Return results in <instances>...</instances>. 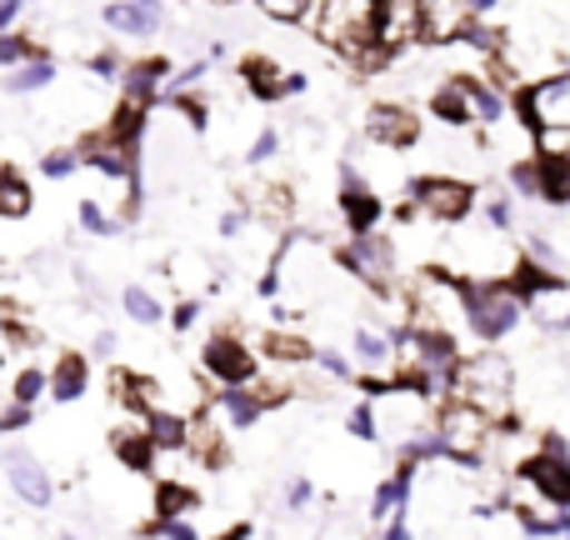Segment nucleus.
Wrapping results in <instances>:
<instances>
[{
  "mask_svg": "<svg viewBox=\"0 0 570 540\" xmlns=\"http://www.w3.org/2000/svg\"><path fill=\"white\" fill-rule=\"evenodd\" d=\"M146 435L156 451H186V435H190V421L180 411H166V405H156V411H146Z\"/></svg>",
  "mask_w": 570,
  "mask_h": 540,
  "instance_id": "24",
  "label": "nucleus"
},
{
  "mask_svg": "<svg viewBox=\"0 0 570 540\" xmlns=\"http://www.w3.org/2000/svg\"><path fill=\"white\" fill-rule=\"evenodd\" d=\"M6 475H10V491H16L26 505H36V511H46L50 495H56L46 465L30 461V455H6Z\"/></svg>",
  "mask_w": 570,
  "mask_h": 540,
  "instance_id": "20",
  "label": "nucleus"
},
{
  "mask_svg": "<svg viewBox=\"0 0 570 540\" xmlns=\"http://www.w3.org/2000/svg\"><path fill=\"white\" fill-rule=\"evenodd\" d=\"M375 10H381V0H315L321 40L345 50V56L381 60V46H375Z\"/></svg>",
  "mask_w": 570,
  "mask_h": 540,
  "instance_id": "5",
  "label": "nucleus"
},
{
  "mask_svg": "<svg viewBox=\"0 0 570 540\" xmlns=\"http://www.w3.org/2000/svg\"><path fill=\"white\" fill-rule=\"evenodd\" d=\"M276 150H281V136H276V130H261V136H256V140H250L246 160H250V166H266V160H271V156H276Z\"/></svg>",
  "mask_w": 570,
  "mask_h": 540,
  "instance_id": "40",
  "label": "nucleus"
},
{
  "mask_svg": "<svg viewBox=\"0 0 570 540\" xmlns=\"http://www.w3.org/2000/svg\"><path fill=\"white\" fill-rule=\"evenodd\" d=\"M140 536H156V540H196L200 531L186 521V516H156V521L140 526Z\"/></svg>",
  "mask_w": 570,
  "mask_h": 540,
  "instance_id": "32",
  "label": "nucleus"
},
{
  "mask_svg": "<svg viewBox=\"0 0 570 540\" xmlns=\"http://www.w3.org/2000/svg\"><path fill=\"white\" fill-rule=\"evenodd\" d=\"M345 425H351V435H355V441L375 445V421H371V405H355V411H351V421H345Z\"/></svg>",
  "mask_w": 570,
  "mask_h": 540,
  "instance_id": "41",
  "label": "nucleus"
},
{
  "mask_svg": "<svg viewBox=\"0 0 570 540\" xmlns=\"http://www.w3.org/2000/svg\"><path fill=\"white\" fill-rule=\"evenodd\" d=\"M261 415H266V401H261V391H256L250 381L220 385V395H216V421L226 425V431H250Z\"/></svg>",
  "mask_w": 570,
  "mask_h": 540,
  "instance_id": "18",
  "label": "nucleus"
},
{
  "mask_svg": "<svg viewBox=\"0 0 570 540\" xmlns=\"http://www.w3.org/2000/svg\"><path fill=\"white\" fill-rule=\"evenodd\" d=\"M445 401H465V405H475V411H485L491 421H505V415L515 411V365L495 351L461 355L455 385Z\"/></svg>",
  "mask_w": 570,
  "mask_h": 540,
  "instance_id": "3",
  "label": "nucleus"
},
{
  "mask_svg": "<svg viewBox=\"0 0 570 540\" xmlns=\"http://www.w3.org/2000/svg\"><path fill=\"white\" fill-rule=\"evenodd\" d=\"M421 136V126H415V110H405V106H371L365 110V140H381V146H395V150H405L411 140Z\"/></svg>",
  "mask_w": 570,
  "mask_h": 540,
  "instance_id": "17",
  "label": "nucleus"
},
{
  "mask_svg": "<svg viewBox=\"0 0 570 540\" xmlns=\"http://www.w3.org/2000/svg\"><path fill=\"white\" fill-rule=\"evenodd\" d=\"M40 395H50V375H46V371H36V365H26V371L16 375V385H10V401L36 405Z\"/></svg>",
  "mask_w": 570,
  "mask_h": 540,
  "instance_id": "31",
  "label": "nucleus"
},
{
  "mask_svg": "<svg viewBox=\"0 0 570 540\" xmlns=\"http://www.w3.org/2000/svg\"><path fill=\"white\" fill-rule=\"evenodd\" d=\"M341 256V271L345 275H355V281H365V285H375V291H385V285L395 281V246L381 236L375 226H365V230H355V240L345 251H335Z\"/></svg>",
  "mask_w": 570,
  "mask_h": 540,
  "instance_id": "8",
  "label": "nucleus"
},
{
  "mask_svg": "<svg viewBox=\"0 0 570 540\" xmlns=\"http://www.w3.org/2000/svg\"><path fill=\"white\" fill-rule=\"evenodd\" d=\"M411 200L421 216L445 220V226H455V220H465L475 210V190L461 176H421L411 186Z\"/></svg>",
  "mask_w": 570,
  "mask_h": 540,
  "instance_id": "9",
  "label": "nucleus"
},
{
  "mask_svg": "<svg viewBox=\"0 0 570 540\" xmlns=\"http://www.w3.org/2000/svg\"><path fill=\"white\" fill-rule=\"evenodd\" d=\"M311 501H315V485L305 481V475H295V481L285 485V505H291V511H305Z\"/></svg>",
  "mask_w": 570,
  "mask_h": 540,
  "instance_id": "42",
  "label": "nucleus"
},
{
  "mask_svg": "<svg viewBox=\"0 0 570 540\" xmlns=\"http://www.w3.org/2000/svg\"><path fill=\"white\" fill-rule=\"evenodd\" d=\"M261 16L281 20V26H301V20L315 16V0H256Z\"/></svg>",
  "mask_w": 570,
  "mask_h": 540,
  "instance_id": "30",
  "label": "nucleus"
},
{
  "mask_svg": "<svg viewBox=\"0 0 570 540\" xmlns=\"http://www.w3.org/2000/svg\"><path fill=\"white\" fill-rule=\"evenodd\" d=\"M475 206H481V216L491 220L495 230H511L515 226V206L505 190H475Z\"/></svg>",
  "mask_w": 570,
  "mask_h": 540,
  "instance_id": "28",
  "label": "nucleus"
},
{
  "mask_svg": "<svg viewBox=\"0 0 570 540\" xmlns=\"http://www.w3.org/2000/svg\"><path fill=\"white\" fill-rule=\"evenodd\" d=\"M166 76H170V60H160V56L136 60V66H126V76H120V90H126V100L156 106L160 90H166Z\"/></svg>",
  "mask_w": 570,
  "mask_h": 540,
  "instance_id": "22",
  "label": "nucleus"
},
{
  "mask_svg": "<svg viewBox=\"0 0 570 540\" xmlns=\"http://www.w3.org/2000/svg\"><path fill=\"white\" fill-rule=\"evenodd\" d=\"M86 385H90V365H86V355L66 351V355L56 361V375H50V401L70 405V401H80V395H86Z\"/></svg>",
  "mask_w": 570,
  "mask_h": 540,
  "instance_id": "23",
  "label": "nucleus"
},
{
  "mask_svg": "<svg viewBox=\"0 0 570 540\" xmlns=\"http://www.w3.org/2000/svg\"><path fill=\"white\" fill-rule=\"evenodd\" d=\"M521 475H525V481H531L541 495H551V501L570 505V455H566L561 441H551V445H541V451L525 455Z\"/></svg>",
  "mask_w": 570,
  "mask_h": 540,
  "instance_id": "13",
  "label": "nucleus"
},
{
  "mask_svg": "<svg viewBox=\"0 0 570 540\" xmlns=\"http://www.w3.org/2000/svg\"><path fill=\"white\" fill-rule=\"evenodd\" d=\"M240 76H246L250 96H261V100H285V96H301L305 90L301 70H285L271 56H250L246 66H240Z\"/></svg>",
  "mask_w": 570,
  "mask_h": 540,
  "instance_id": "15",
  "label": "nucleus"
},
{
  "mask_svg": "<svg viewBox=\"0 0 570 540\" xmlns=\"http://www.w3.org/2000/svg\"><path fill=\"white\" fill-rule=\"evenodd\" d=\"M106 26L116 36H156L160 30V0H110L106 6Z\"/></svg>",
  "mask_w": 570,
  "mask_h": 540,
  "instance_id": "21",
  "label": "nucleus"
},
{
  "mask_svg": "<svg viewBox=\"0 0 570 540\" xmlns=\"http://www.w3.org/2000/svg\"><path fill=\"white\" fill-rule=\"evenodd\" d=\"M200 365H206L210 375H216L220 385H240V381H256L261 361L256 351H250L246 341H240L236 331H220L206 341V351H200Z\"/></svg>",
  "mask_w": 570,
  "mask_h": 540,
  "instance_id": "11",
  "label": "nucleus"
},
{
  "mask_svg": "<svg viewBox=\"0 0 570 540\" xmlns=\"http://www.w3.org/2000/svg\"><path fill=\"white\" fill-rule=\"evenodd\" d=\"M190 511H196V491H186V485H176V481L160 485L156 516H190Z\"/></svg>",
  "mask_w": 570,
  "mask_h": 540,
  "instance_id": "33",
  "label": "nucleus"
},
{
  "mask_svg": "<svg viewBox=\"0 0 570 540\" xmlns=\"http://www.w3.org/2000/svg\"><path fill=\"white\" fill-rule=\"evenodd\" d=\"M335 281H341V256L315 236H295V240L281 246L276 271L261 281V291L285 295L291 305H315L335 291Z\"/></svg>",
  "mask_w": 570,
  "mask_h": 540,
  "instance_id": "1",
  "label": "nucleus"
},
{
  "mask_svg": "<svg viewBox=\"0 0 570 540\" xmlns=\"http://www.w3.org/2000/svg\"><path fill=\"white\" fill-rule=\"evenodd\" d=\"M240 230H246V210H230V216H220V236H226V240H240Z\"/></svg>",
  "mask_w": 570,
  "mask_h": 540,
  "instance_id": "44",
  "label": "nucleus"
},
{
  "mask_svg": "<svg viewBox=\"0 0 570 540\" xmlns=\"http://www.w3.org/2000/svg\"><path fill=\"white\" fill-rule=\"evenodd\" d=\"M120 305H126V315H130L136 325H160V321H166V305H160L156 295L146 291V285H126Z\"/></svg>",
  "mask_w": 570,
  "mask_h": 540,
  "instance_id": "27",
  "label": "nucleus"
},
{
  "mask_svg": "<svg viewBox=\"0 0 570 540\" xmlns=\"http://www.w3.org/2000/svg\"><path fill=\"white\" fill-rule=\"evenodd\" d=\"M76 216H80V226H86L90 236H116V220H110L106 210L96 206V200H80V210H76Z\"/></svg>",
  "mask_w": 570,
  "mask_h": 540,
  "instance_id": "36",
  "label": "nucleus"
},
{
  "mask_svg": "<svg viewBox=\"0 0 570 540\" xmlns=\"http://www.w3.org/2000/svg\"><path fill=\"white\" fill-rule=\"evenodd\" d=\"M311 361H315V371L331 375V381H351L355 375V365L345 361V355H335V351H311Z\"/></svg>",
  "mask_w": 570,
  "mask_h": 540,
  "instance_id": "37",
  "label": "nucleus"
},
{
  "mask_svg": "<svg viewBox=\"0 0 570 540\" xmlns=\"http://www.w3.org/2000/svg\"><path fill=\"white\" fill-rule=\"evenodd\" d=\"M421 40V16H415V0H381L375 10V46L381 50H401Z\"/></svg>",
  "mask_w": 570,
  "mask_h": 540,
  "instance_id": "16",
  "label": "nucleus"
},
{
  "mask_svg": "<svg viewBox=\"0 0 570 540\" xmlns=\"http://www.w3.org/2000/svg\"><path fill=\"white\" fill-rule=\"evenodd\" d=\"M501 6H505V0H465V10H471V20H491Z\"/></svg>",
  "mask_w": 570,
  "mask_h": 540,
  "instance_id": "46",
  "label": "nucleus"
},
{
  "mask_svg": "<svg viewBox=\"0 0 570 540\" xmlns=\"http://www.w3.org/2000/svg\"><path fill=\"white\" fill-rule=\"evenodd\" d=\"M451 261H455V271H461L465 281H501V275H521V251H515L511 236L495 230L491 220H485L481 230L455 236Z\"/></svg>",
  "mask_w": 570,
  "mask_h": 540,
  "instance_id": "6",
  "label": "nucleus"
},
{
  "mask_svg": "<svg viewBox=\"0 0 570 540\" xmlns=\"http://www.w3.org/2000/svg\"><path fill=\"white\" fill-rule=\"evenodd\" d=\"M20 6H26V0H0V30H6L10 20L20 16Z\"/></svg>",
  "mask_w": 570,
  "mask_h": 540,
  "instance_id": "47",
  "label": "nucleus"
},
{
  "mask_svg": "<svg viewBox=\"0 0 570 540\" xmlns=\"http://www.w3.org/2000/svg\"><path fill=\"white\" fill-rule=\"evenodd\" d=\"M365 405H371V421H375V445H385V451H395V455H401L415 435L435 431V415H441V401H431V395L411 381H385Z\"/></svg>",
  "mask_w": 570,
  "mask_h": 540,
  "instance_id": "2",
  "label": "nucleus"
},
{
  "mask_svg": "<svg viewBox=\"0 0 570 540\" xmlns=\"http://www.w3.org/2000/svg\"><path fill=\"white\" fill-rule=\"evenodd\" d=\"M170 321H176V331H190V325L200 321V301H180V305H176V315H170Z\"/></svg>",
  "mask_w": 570,
  "mask_h": 540,
  "instance_id": "43",
  "label": "nucleus"
},
{
  "mask_svg": "<svg viewBox=\"0 0 570 540\" xmlns=\"http://www.w3.org/2000/svg\"><path fill=\"white\" fill-rule=\"evenodd\" d=\"M206 275H210L206 256H176V261H170V281H176V285H186V291H190V285H200V281H206Z\"/></svg>",
  "mask_w": 570,
  "mask_h": 540,
  "instance_id": "34",
  "label": "nucleus"
},
{
  "mask_svg": "<svg viewBox=\"0 0 570 540\" xmlns=\"http://www.w3.org/2000/svg\"><path fill=\"white\" fill-rule=\"evenodd\" d=\"M110 351H116V335L100 331V335H96V355H110Z\"/></svg>",
  "mask_w": 570,
  "mask_h": 540,
  "instance_id": "48",
  "label": "nucleus"
},
{
  "mask_svg": "<svg viewBox=\"0 0 570 540\" xmlns=\"http://www.w3.org/2000/svg\"><path fill=\"white\" fill-rule=\"evenodd\" d=\"M521 120L531 130H570V70H556L521 90Z\"/></svg>",
  "mask_w": 570,
  "mask_h": 540,
  "instance_id": "10",
  "label": "nucleus"
},
{
  "mask_svg": "<svg viewBox=\"0 0 570 540\" xmlns=\"http://www.w3.org/2000/svg\"><path fill=\"white\" fill-rule=\"evenodd\" d=\"M521 295H525V321L546 335H570V281L551 271L521 266Z\"/></svg>",
  "mask_w": 570,
  "mask_h": 540,
  "instance_id": "7",
  "label": "nucleus"
},
{
  "mask_svg": "<svg viewBox=\"0 0 570 540\" xmlns=\"http://www.w3.org/2000/svg\"><path fill=\"white\" fill-rule=\"evenodd\" d=\"M355 371L365 375V381L385 385V381H401V355H395V331H385V325H361L355 331Z\"/></svg>",
  "mask_w": 570,
  "mask_h": 540,
  "instance_id": "12",
  "label": "nucleus"
},
{
  "mask_svg": "<svg viewBox=\"0 0 570 540\" xmlns=\"http://www.w3.org/2000/svg\"><path fill=\"white\" fill-rule=\"evenodd\" d=\"M30 421H36V405H20V401H10L6 411H0V435H10V431H26Z\"/></svg>",
  "mask_w": 570,
  "mask_h": 540,
  "instance_id": "39",
  "label": "nucleus"
},
{
  "mask_svg": "<svg viewBox=\"0 0 570 540\" xmlns=\"http://www.w3.org/2000/svg\"><path fill=\"white\" fill-rule=\"evenodd\" d=\"M50 80H56V60H50V56H26L16 66V76H6V90L26 96V90H46Z\"/></svg>",
  "mask_w": 570,
  "mask_h": 540,
  "instance_id": "26",
  "label": "nucleus"
},
{
  "mask_svg": "<svg viewBox=\"0 0 570 540\" xmlns=\"http://www.w3.org/2000/svg\"><path fill=\"white\" fill-rule=\"evenodd\" d=\"M40 170H46L50 180H70L80 170V150H50V156L40 160Z\"/></svg>",
  "mask_w": 570,
  "mask_h": 540,
  "instance_id": "35",
  "label": "nucleus"
},
{
  "mask_svg": "<svg viewBox=\"0 0 570 540\" xmlns=\"http://www.w3.org/2000/svg\"><path fill=\"white\" fill-rule=\"evenodd\" d=\"M415 16H421V40H435V46L461 40L465 26H471L465 0H415Z\"/></svg>",
  "mask_w": 570,
  "mask_h": 540,
  "instance_id": "14",
  "label": "nucleus"
},
{
  "mask_svg": "<svg viewBox=\"0 0 570 540\" xmlns=\"http://www.w3.org/2000/svg\"><path fill=\"white\" fill-rule=\"evenodd\" d=\"M26 56H36V50H30V40H26V36H10V30H0V66H20Z\"/></svg>",
  "mask_w": 570,
  "mask_h": 540,
  "instance_id": "38",
  "label": "nucleus"
},
{
  "mask_svg": "<svg viewBox=\"0 0 570 540\" xmlns=\"http://www.w3.org/2000/svg\"><path fill=\"white\" fill-rule=\"evenodd\" d=\"M90 70H96L100 80H116V76H120V60L106 50V56H96V60H90Z\"/></svg>",
  "mask_w": 570,
  "mask_h": 540,
  "instance_id": "45",
  "label": "nucleus"
},
{
  "mask_svg": "<svg viewBox=\"0 0 570 540\" xmlns=\"http://www.w3.org/2000/svg\"><path fill=\"white\" fill-rule=\"evenodd\" d=\"M266 355H271V361H281V365H305V361H311V345H305L301 335L276 331V335H266Z\"/></svg>",
  "mask_w": 570,
  "mask_h": 540,
  "instance_id": "29",
  "label": "nucleus"
},
{
  "mask_svg": "<svg viewBox=\"0 0 570 540\" xmlns=\"http://www.w3.org/2000/svg\"><path fill=\"white\" fill-rule=\"evenodd\" d=\"M401 516H411V465L385 475V481L371 491V526L375 531H385V526L401 521Z\"/></svg>",
  "mask_w": 570,
  "mask_h": 540,
  "instance_id": "19",
  "label": "nucleus"
},
{
  "mask_svg": "<svg viewBox=\"0 0 570 540\" xmlns=\"http://www.w3.org/2000/svg\"><path fill=\"white\" fill-rule=\"evenodd\" d=\"M525 321V295L515 285V275L501 281H465V325L481 341H505L511 331H521Z\"/></svg>",
  "mask_w": 570,
  "mask_h": 540,
  "instance_id": "4",
  "label": "nucleus"
},
{
  "mask_svg": "<svg viewBox=\"0 0 570 540\" xmlns=\"http://www.w3.org/2000/svg\"><path fill=\"white\" fill-rule=\"evenodd\" d=\"M30 206H36V196H30V180L20 176V170L0 166V216H6V220H26Z\"/></svg>",
  "mask_w": 570,
  "mask_h": 540,
  "instance_id": "25",
  "label": "nucleus"
}]
</instances>
